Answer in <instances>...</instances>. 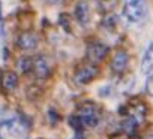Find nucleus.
Instances as JSON below:
<instances>
[{
  "label": "nucleus",
  "instance_id": "obj_1",
  "mask_svg": "<svg viewBox=\"0 0 153 139\" xmlns=\"http://www.w3.org/2000/svg\"><path fill=\"white\" fill-rule=\"evenodd\" d=\"M26 127L20 120H8L0 123V139H21L26 135Z\"/></svg>",
  "mask_w": 153,
  "mask_h": 139
},
{
  "label": "nucleus",
  "instance_id": "obj_2",
  "mask_svg": "<svg viewBox=\"0 0 153 139\" xmlns=\"http://www.w3.org/2000/svg\"><path fill=\"white\" fill-rule=\"evenodd\" d=\"M147 15V6L144 0H135V2H125L123 17L129 23H138Z\"/></svg>",
  "mask_w": 153,
  "mask_h": 139
},
{
  "label": "nucleus",
  "instance_id": "obj_3",
  "mask_svg": "<svg viewBox=\"0 0 153 139\" xmlns=\"http://www.w3.org/2000/svg\"><path fill=\"white\" fill-rule=\"evenodd\" d=\"M80 111V117L84 123V126L87 127H96L99 124V120H101V115H99V111L96 108V105L93 102H84L80 105L78 108Z\"/></svg>",
  "mask_w": 153,
  "mask_h": 139
},
{
  "label": "nucleus",
  "instance_id": "obj_4",
  "mask_svg": "<svg viewBox=\"0 0 153 139\" xmlns=\"http://www.w3.org/2000/svg\"><path fill=\"white\" fill-rule=\"evenodd\" d=\"M99 74V69H98V64L95 63H86V64H81L75 72V81L78 84H89L92 82Z\"/></svg>",
  "mask_w": 153,
  "mask_h": 139
},
{
  "label": "nucleus",
  "instance_id": "obj_5",
  "mask_svg": "<svg viewBox=\"0 0 153 139\" xmlns=\"http://www.w3.org/2000/svg\"><path fill=\"white\" fill-rule=\"evenodd\" d=\"M108 52H110V48L104 42H92L87 46L86 55H87V60L90 63L98 64V63H102L105 60V57L108 55Z\"/></svg>",
  "mask_w": 153,
  "mask_h": 139
},
{
  "label": "nucleus",
  "instance_id": "obj_6",
  "mask_svg": "<svg viewBox=\"0 0 153 139\" xmlns=\"http://www.w3.org/2000/svg\"><path fill=\"white\" fill-rule=\"evenodd\" d=\"M32 71L35 74L36 78L39 79H45L51 75V63L45 55H38L36 58H33V66Z\"/></svg>",
  "mask_w": 153,
  "mask_h": 139
},
{
  "label": "nucleus",
  "instance_id": "obj_7",
  "mask_svg": "<svg viewBox=\"0 0 153 139\" xmlns=\"http://www.w3.org/2000/svg\"><path fill=\"white\" fill-rule=\"evenodd\" d=\"M18 49L21 51H33L39 45V38L32 32H23L15 40Z\"/></svg>",
  "mask_w": 153,
  "mask_h": 139
},
{
  "label": "nucleus",
  "instance_id": "obj_8",
  "mask_svg": "<svg viewBox=\"0 0 153 139\" xmlns=\"http://www.w3.org/2000/svg\"><path fill=\"white\" fill-rule=\"evenodd\" d=\"M75 20L78 21V24L81 26H87L89 21H90V15H92V11H90V5L87 0H80L75 6Z\"/></svg>",
  "mask_w": 153,
  "mask_h": 139
},
{
  "label": "nucleus",
  "instance_id": "obj_9",
  "mask_svg": "<svg viewBox=\"0 0 153 139\" xmlns=\"http://www.w3.org/2000/svg\"><path fill=\"white\" fill-rule=\"evenodd\" d=\"M128 60H129L128 52L123 51V49H119V51L114 54V57L111 58V63H110L111 71H113L114 74L123 72L125 69H126V66H128Z\"/></svg>",
  "mask_w": 153,
  "mask_h": 139
},
{
  "label": "nucleus",
  "instance_id": "obj_10",
  "mask_svg": "<svg viewBox=\"0 0 153 139\" xmlns=\"http://www.w3.org/2000/svg\"><path fill=\"white\" fill-rule=\"evenodd\" d=\"M141 72L149 75L153 72V42L147 46L144 51V55L141 58Z\"/></svg>",
  "mask_w": 153,
  "mask_h": 139
},
{
  "label": "nucleus",
  "instance_id": "obj_11",
  "mask_svg": "<svg viewBox=\"0 0 153 139\" xmlns=\"http://www.w3.org/2000/svg\"><path fill=\"white\" fill-rule=\"evenodd\" d=\"M2 87L5 91H14L18 87V75L12 71H6L2 75Z\"/></svg>",
  "mask_w": 153,
  "mask_h": 139
},
{
  "label": "nucleus",
  "instance_id": "obj_12",
  "mask_svg": "<svg viewBox=\"0 0 153 139\" xmlns=\"http://www.w3.org/2000/svg\"><path fill=\"white\" fill-rule=\"evenodd\" d=\"M32 66H33V60H32L30 57H26V55L20 57V58L17 60V63H15L17 71L21 72V74H27V72H30V71H32Z\"/></svg>",
  "mask_w": 153,
  "mask_h": 139
},
{
  "label": "nucleus",
  "instance_id": "obj_13",
  "mask_svg": "<svg viewBox=\"0 0 153 139\" xmlns=\"http://www.w3.org/2000/svg\"><path fill=\"white\" fill-rule=\"evenodd\" d=\"M68 124H69L75 132H83V129H84V123H83V120H81L80 115H71V117L68 118Z\"/></svg>",
  "mask_w": 153,
  "mask_h": 139
},
{
  "label": "nucleus",
  "instance_id": "obj_14",
  "mask_svg": "<svg viewBox=\"0 0 153 139\" xmlns=\"http://www.w3.org/2000/svg\"><path fill=\"white\" fill-rule=\"evenodd\" d=\"M59 23H60V26H62L66 32L71 30V17H69L68 14H60V17H59Z\"/></svg>",
  "mask_w": 153,
  "mask_h": 139
},
{
  "label": "nucleus",
  "instance_id": "obj_15",
  "mask_svg": "<svg viewBox=\"0 0 153 139\" xmlns=\"http://www.w3.org/2000/svg\"><path fill=\"white\" fill-rule=\"evenodd\" d=\"M135 126H137V120H135V118H129V120H126V121L123 123V130H125L126 133H134Z\"/></svg>",
  "mask_w": 153,
  "mask_h": 139
},
{
  "label": "nucleus",
  "instance_id": "obj_16",
  "mask_svg": "<svg viewBox=\"0 0 153 139\" xmlns=\"http://www.w3.org/2000/svg\"><path fill=\"white\" fill-rule=\"evenodd\" d=\"M116 21H117V18H116L114 15H110V17H107V18L102 21V23H104L102 26L107 27V29H113V27L116 26Z\"/></svg>",
  "mask_w": 153,
  "mask_h": 139
},
{
  "label": "nucleus",
  "instance_id": "obj_17",
  "mask_svg": "<svg viewBox=\"0 0 153 139\" xmlns=\"http://www.w3.org/2000/svg\"><path fill=\"white\" fill-rule=\"evenodd\" d=\"M146 90L150 96H153V75H150L147 78V82H146Z\"/></svg>",
  "mask_w": 153,
  "mask_h": 139
},
{
  "label": "nucleus",
  "instance_id": "obj_18",
  "mask_svg": "<svg viewBox=\"0 0 153 139\" xmlns=\"http://www.w3.org/2000/svg\"><path fill=\"white\" fill-rule=\"evenodd\" d=\"M5 35V23H3V12H2V3H0V38Z\"/></svg>",
  "mask_w": 153,
  "mask_h": 139
},
{
  "label": "nucleus",
  "instance_id": "obj_19",
  "mask_svg": "<svg viewBox=\"0 0 153 139\" xmlns=\"http://www.w3.org/2000/svg\"><path fill=\"white\" fill-rule=\"evenodd\" d=\"M48 115H50V120H51V124H56L59 121V114L54 112V109H50L48 111Z\"/></svg>",
  "mask_w": 153,
  "mask_h": 139
},
{
  "label": "nucleus",
  "instance_id": "obj_20",
  "mask_svg": "<svg viewBox=\"0 0 153 139\" xmlns=\"http://www.w3.org/2000/svg\"><path fill=\"white\" fill-rule=\"evenodd\" d=\"M72 139H84V136H83V133H81V132H76V135H75Z\"/></svg>",
  "mask_w": 153,
  "mask_h": 139
},
{
  "label": "nucleus",
  "instance_id": "obj_21",
  "mask_svg": "<svg viewBox=\"0 0 153 139\" xmlns=\"http://www.w3.org/2000/svg\"><path fill=\"white\" fill-rule=\"evenodd\" d=\"M129 139H141V138H138V136H131Z\"/></svg>",
  "mask_w": 153,
  "mask_h": 139
},
{
  "label": "nucleus",
  "instance_id": "obj_22",
  "mask_svg": "<svg viewBox=\"0 0 153 139\" xmlns=\"http://www.w3.org/2000/svg\"><path fill=\"white\" fill-rule=\"evenodd\" d=\"M125 2H135V0H125Z\"/></svg>",
  "mask_w": 153,
  "mask_h": 139
},
{
  "label": "nucleus",
  "instance_id": "obj_23",
  "mask_svg": "<svg viewBox=\"0 0 153 139\" xmlns=\"http://www.w3.org/2000/svg\"><path fill=\"white\" fill-rule=\"evenodd\" d=\"M0 123H2V120H0Z\"/></svg>",
  "mask_w": 153,
  "mask_h": 139
}]
</instances>
